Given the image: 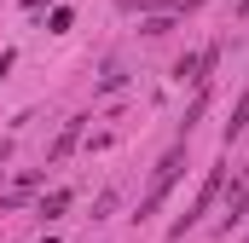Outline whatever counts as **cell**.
Returning <instances> with one entry per match:
<instances>
[{
    "label": "cell",
    "instance_id": "ba28073f",
    "mask_svg": "<svg viewBox=\"0 0 249 243\" xmlns=\"http://www.w3.org/2000/svg\"><path fill=\"white\" fill-rule=\"evenodd\" d=\"M122 87H127V69H122V64H105V75H99L93 93H122Z\"/></svg>",
    "mask_w": 249,
    "mask_h": 243
},
{
    "label": "cell",
    "instance_id": "9c48e42d",
    "mask_svg": "<svg viewBox=\"0 0 249 243\" xmlns=\"http://www.w3.org/2000/svg\"><path fill=\"white\" fill-rule=\"evenodd\" d=\"M180 12H145V35H168Z\"/></svg>",
    "mask_w": 249,
    "mask_h": 243
},
{
    "label": "cell",
    "instance_id": "5bb4252c",
    "mask_svg": "<svg viewBox=\"0 0 249 243\" xmlns=\"http://www.w3.org/2000/svg\"><path fill=\"white\" fill-rule=\"evenodd\" d=\"M244 243H249V232H244Z\"/></svg>",
    "mask_w": 249,
    "mask_h": 243
},
{
    "label": "cell",
    "instance_id": "5b68a950",
    "mask_svg": "<svg viewBox=\"0 0 249 243\" xmlns=\"http://www.w3.org/2000/svg\"><path fill=\"white\" fill-rule=\"evenodd\" d=\"M122 12H197V0H116Z\"/></svg>",
    "mask_w": 249,
    "mask_h": 243
},
{
    "label": "cell",
    "instance_id": "6da1fadb",
    "mask_svg": "<svg viewBox=\"0 0 249 243\" xmlns=\"http://www.w3.org/2000/svg\"><path fill=\"white\" fill-rule=\"evenodd\" d=\"M180 174H186V139H180V145H174V151H168V156H162V162L151 168V185H145V197H139L133 220H151V214H157V208L168 203V191L180 185Z\"/></svg>",
    "mask_w": 249,
    "mask_h": 243
},
{
    "label": "cell",
    "instance_id": "3957f363",
    "mask_svg": "<svg viewBox=\"0 0 249 243\" xmlns=\"http://www.w3.org/2000/svg\"><path fill=\"white\" fill-rule=\"evenodd\" d=\"M244 214H249V185H244V180H232V191H226V220H220V232L232 238V226H238Z\"/></svg>",
    "mask_w": 249,
    "mask_h": 243
},
{
    "label": "cell",
    "instance_id": "8fae6325",
    "mask_svg": "<svg viewBox=\"0 0 249 243\" xmlns=\"http://www.w3.org/2000/svg\"><path fill=\"white\" fill-rule=\"evenodd\" d=\"M12 64H18V58H12V52H0V81L12 75Z\"/></svg>",
    "mask_w": 249,
    "mask_h": 243
},
{
    "label": "cell",
    "instance_id": "7c38bea8",
    "mask_svg": "<svg viewBox=\"0 0 249 243\" xmlns=\"http://www.w3.org/2000/svg\"><path fill=\"white\" fill-rule=\"evenodd\" d=\"M238 17H249V0H238Z\"/></svg>",
    "mask_w": 249,
    "mask_h": 243
},
{
    "label": "cell",
    "instance_id": "52a82bcc",
    "mask_svg": "<svg viewBox=\"0 0 249 243\" xmlns=\"http://www.w3.org/2000/svg\"><path fill=\"white\" fill-rule=\"evenodd\" d=\"M70 203H75V191H64V185H58V191H47V197H41V220H58Z\"/></svg>",
    "mask_w": 249,
    "mask_h": 243
},
{
    "label": "cell",
    "instance_id": "8992f818",
    "mask_svg": "<svg viewBox=\"0 0 249 243\" xmlns=\"http://www.w3.org/2000/svg\"><path fill=\"white\" fill-rule=\"evenodd\" d=\"M244 127H249V81H244V93H238V104H232V122H226V145H232Z\"/></svg>",
    "mask_w": 249,
    "mask_h": 243
},
{
    "label": "cell",
    "instance_id": "30bf717a",
    "mask_svg": "<svg viewBox=\"0 0 249 243\" xmlns=\"http://www.w3.org/2000/svg\"><path fill=\"white\" fill-rule=\"evenodd\" d=\"M70 23H75V12H70V6H58V12H53V35H64Z\"/></svg>",
    "mask_w": 249,
    "mask_h": 243
},
{
    "label": "cell",
    "instance_id": "4fadbf2b",
    "mask_svg": "<svg viewBox=\"0 0 249 243\" xmlns=\"http://www.w3.org/2000/svg\"><path fill=\"white\" fill-rule=\"evenodd\" d=\"M41 243H58V238H53V232H47V238H41Z\"/></svg>",
    "mask_w": 249,
    "mask_h": 243
},
{
    "label": "cell",
    "instance_id": "277c9868",
    "mask_svg": "<svg viewBox=\"0 0 249 243\" xmlns=\"http://www.w3.org/2000/svg\"><path fill=\"white\" fill-rule=\"evenodd\" d=\"M81 127H87V116H70V122H64V133L53 139V151H47V162H64V156H70V151L81 145Z\"/></svg>",
    "mask_w": 249,
    "mask_h": 243
},
{
    "label": "cell",
    "instance_id": "7a4b0ae2",
    "mask_svg": "<svg viewBox=\"0 0 249 243\" xmlns=\"http://www.w3.org/2000/svg\"><path fill=\"white\" fill-rule=\"evenodd\" d=\"M220 197H226V162H214V168L203 174V185H197V197H191V208L180 214V220H174V232H168V238L180 243V238L191 232V226H197V220H203V214H209V208L220 203Z\"/></svg>",
    "mask_w": 249,
    "mask_h": 243
}]
</instances>
